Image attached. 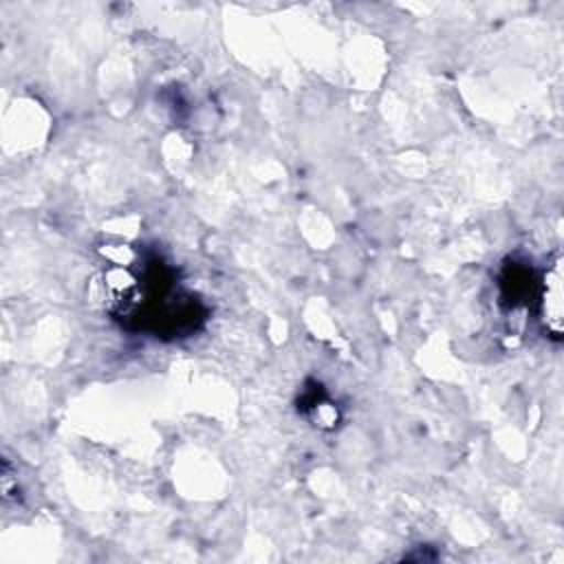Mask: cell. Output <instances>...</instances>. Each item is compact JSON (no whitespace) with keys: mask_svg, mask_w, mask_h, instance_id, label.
Instances as JSON below:
<instances>
[{"mask_svg":"<svg viewBox=\"0 0 564 564\" xmlns=\"http://www.w3.org/2000/svg\"><path fill=\"white\" fill-rule=\"evenodd\" d=\"M110 319L156 339H183L203 328L207 306L181 282L178 269L159 251L132 249L126 262L104 271Z\"/></svg>","mask_w":564,"mask_h":564,"instance_id":"cell-1","label":"cell"},{"mask_svg":"<svg viewBox=\"0 0 564 564\" xmlns=\"http://www.w3.org/2000/svg\"><path fill=\"white\" fill-rule=\"evenodd\" d=\"M538 317L542 322V328L546 337L560 341L562 339V260L560 256L549 264V269L542 273L538 284V297H535Z\"/></svg>","mask_w":564,"mask_h":564,"instance_id":"cell-2","label":"cell"}]
</instances>
